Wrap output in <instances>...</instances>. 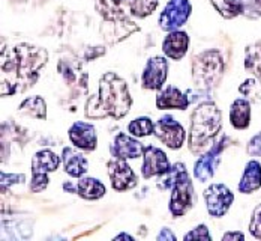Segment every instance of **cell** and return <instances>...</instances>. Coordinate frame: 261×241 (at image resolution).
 <instances>
[{
  "label": "cell",
  "instance_id": "cell-20",
  "mask_svg": "<svg viewBox=\"0 0 261 241\" xmlns=\"http://www.w3.org/2000/svg\"><path fill=\"white\" fill-rule=\"evenodd\" d=\"M230 124L236 130H246L251 125V103L237 98L230 107Z\"/></svg>",
  "mask_w": 261,
  "mask_h": 241
},
{
  "label": "cell",
  "instance_id": "cell-4",
  "mask_svg": "<svg viewBox=\"0 0 261 241\" xmlns=\"http://www.w3.org/2000/svg\"><path fill=\"white\" fill-rule=\"evenodd\" d=\"M225 71V63L219 50H206L192 59V79L200 91L218 86Z\"/></svg>",
  "mask_w": 261,
  "mask_h": 241
},
{
  "label": "cell",
  "instance_id": "cell-14",
  "mask_svg": "<svg viewBox=\"0 0 261 241\" xmlns=\"http://www.w3.org/2000/svg\"><path fill=\"white\" fill-rule=\"evenodd\" d=\"M110 152L114 159L134 160L143 156L144 145L138 140V137L132 134L119 133L114 137L113 143L110 145Z\"/></svg>",
  "mask_w": 261,
  "mask_h": 241
},
{
  "label": "cell",
  "instance_id": "cell-34",
  "mask_svg": "<svg viewBox=\"0 0 261 241\" xmlns=\"http://www.w3.org/2000/svg\"><path fill=\"white\" fill-rule=\"evenodd\" d=\"M243 3V15L248 18L261 17V0H242Z\"/></svg>",
  "mask_w": 261,
  "mask_h": 241
},
{
  "label": "cell",
  "instance_id": "cell-8",
  "mask_svg": "<svg viewBox=\"0 0 261 241\" xmlns=\"http://www.w3.org/2000/svg\"><path fill=\"white\" fill-rule=\"evenodd\" d=\"M138 30H140V26L135 25L132 20H129L128 15L104 18L101 26H99V32H101L104 41L110 46H114V44L125 41L132 33H135Z\"/></svg>",
  "mask_w": 261,
  "mask_h": 241
},
{
  "label": "cell",
  "instance_id": "cell-10",
  "mask_svg": "<svg viewBox=\"0 0 261 241\" xmlns=\"http://www.w3.org/2000/svg\"><path fill=\"white\" fill-rule=\"evenodd\" d=\"M168 77V60L164 56L147 59L141 73V87L146 91H161Z\"/></svg>",
  "mask_w": 261,
  "mask_h": 241
},
{
  "label": "cell",
  "instance_id": "cell-23",
  "mask_svg": "<svg viewBox=\"0 0 261 241\" xmlns=\"http://www.w3.org/2000/svg\"><path fill=\"white\" fill-rule=\"evenodd\" d=\"M18 113L24 115V116L35 118V119L45 121L47 119V103L39 95L29 97L18 106Z\"/></svg>",
  "mask_w": 261,
  "mask_h": 241
},
{
  "label": "cell",
  "instance_id": "cell-12",
  "mask_svg": "<svg viewBox=\"0 0 261 241\" xmlns=\"http://www.w3.org/2000/svg\"><path fill=\"white\" fill-rule=\"evenodd\" d=\"M107 169H108L111 187L116 191H126V190H130L138 184L137 175L132 170V167L126 163V160L113 157L107 163Z\"/></svg>",
  "mask_w": 261,
  "mask_h": 241
},
{
  "label": "cell",
  "instance_id": "cell-39",
  "mask_svg": "<svg viewBox=\"0 0 261 241\" xmlns=\"http://www.w3.org/2000/svg\"><path fill=\"white\" fill-rule=\"evenodd\" d=\"M234 240H245V234L240 231H228L222 235V241H234Z\"/></svg>",
  "mask_w": 261,
  "mask_h": 241
},
{
  "label": "cell",
  "instance_id": "cell-17",
  "mask_svg": "<svg viewBox=\"0 0 261 241\" xmlns=\"http://www.w3.org/2000/svg\"><path fill=\"white\" fill-rule=\"evenodd\" d=\"M191 104V100L188 98V94H183L176 86H167L161 89L156 95V107L159 110H186Z\"/></svg>",
  "mask_w": 261,
  "mask_h": 241
},
{
  "label": "cell",
  "instance_id": "cell-16",
  "mask_svg": "<svg viewBox=\"0 0 261 241\" xmlns=\"http://www.w3.org/2000/svg\"><path fill=\"white\" fill-rule=\"evenodd\" d=\"M191 39L189 35L185 30H173L168 32V35L162 41V52L164 56L171 60H182L185 54L188 53Z\"/></svg>",
  "mask_w": 261,
  "mask_h": 241
},
{
  "label": "cell",
  "instance_id": "cell-40",
  "mask_svg": "<svg viewBox=\"0 0 261 241\" xmlns=\"http://www.w3.org/2000/svg\"><path fill=\"white\" fill-rule=\"evenodd\" d=\"M113 240H129V241H134V237L129 235V234H126V232H122V234H119V235H116Z\"/></svg>",
  "mask_w": 261,
  "mask_h": 241
},
{
  "label": "cell",
  "instance_id": "cell-27",
  "mask_svg": "<svg viewBox=\"0 0 261 241\" xmlns=\"http://www.w3.org/2000/svg\"><path fill=\"white\" fill-rule=\"evenodd\" d=\"M215 11L225 20H233L239 15H243L242 0H210Z\"/></svg>",
  "mask_w": 261,
  "mask_h": 241
},
{
  "label": "cell",
  "instance_id": "cell-36",
  "mask_svg": "<svg viewBox=\"0 0 261 241\" xmlns=\"http://www.w3.org/2000/svg\"><path fill=\"white\" fill-rule=\"evenodd\" d=\"M246 152L251 157H261V132L257 133L246 145Z\"/></svg>",
  "mask_w": 261,
  "mask_h": 241
},
{
  "label": "cell",
  "instance_id": "cell-41",
  "mask_svg": "<svg viewBox=\"0 0 261 241\" xmlns=\"http://www.w3.org/2000/svg\"><path fill=\"white\" fill-rule=\"evenodd\" d=\"M63 188L68 190V191H71V193H77V187H74L71 183H65V184H63Z\"/></svg>",
  "mask_w": 261,
  "mask_h": 241
},
{
  "label": "cell",
  "instance_id": "cell-3",
  "mask_svg": "<svg viewBox=\"0 0 261 241\" xmlns=\"http://www.w3.org/2000/svg\"><path fill=\"white\" fill-rule=\"evenodd\" d=\"M98 101L107 116H111L114 119L125 118L132 106L128 83L113 71L105 73L99 79Z\"/></svg>",
  "mask_w": 261,
  "mask_h": 241
},
{
  "label": "cell",
  "instance_id": "cell-13",
  "mask_svg": "<svg viewBox=\"0 0 261 241\" xmlns=\"http://www.w3.org/2000/svg\"><path fill=\"white\" fill-rule=\"evenodd\" d=\"M171 167L167 154L153 145L144 146L143 152V164H141V177L149 180L152 177H161L168 172Z\"/></svg>",
  "mask_w": 261,
  "mask_h": 241
},
{
  "label": "cell",
  "instance_id": "cell-19",
  "mask_svg": "<svg viewBox=\"0 0 261 241\" xmlns=\"http://www.w3.org/2000/svg\"><path fill=\"white\" fill-rule=\"evenodd\" d=\"M261 188V163L258 160H249L245 166L243 175L239 181L237 190L242 194H251Z\"/></svg>",
  "mask_w": 261,
  "mask_h": 241
},
{
  "label": "cell",
  "instance_id": "cell-35",
  "mask_svg": "<svg viewBox=\"0 0 261 241\" xmlns=\"http://www.w3.org/2000/svg\"><path fill=\"white\" fill-rule=\"evenodd\" d=\"M26 183V175L24 173H5L2 172V188H8L14 184H24Z\"/></svg>",
  "mask_w": 261,
  "mask_h": 241
},
{
  "label": "cell",
  "instance_id": "cell-18",
  "mask_svg": "<svg viewBox=\"0 0 261 241\" xmlns=\"http://www.w3.org/2000/svg\"><path fill=\"white\" fill-rule=\"evenodd\" d=\"M80 151L79 148H71V146L63 148V151H62L63 169L72 178H81L89 170V161Z\"/></svg>",
  "mask_w": 261,
  "mask_h": 241
},
{
  "label": "cell",
  "instance_id": "cell-28",
  "mask_svg": "<svg viewBox=\"0 0 261 241\" xmlns=\"http://www.w3.org/2000/svg\"><path fill=\"white\" fill-rule=\"evenodd\" d=\"M245 68L261 80V39L246 47Z\"/></svg>",
  "mask_w": 261,
  "mask_h": 241
},
{
  "label": "cell",
  "instance_id": "cell-9",
  "mask_svg": "<svg viewBox=\"0 0 261 241\" xmlns=\"http://www.w3.org/2000/svg\"><path fill=\"white\" fill-rule=\"evenodd\" d=\"M204 201L207 213L215 218H221L227 214L234 202V193L225 184H212L204 190Z\"/></svg>",
  "mask_w": 261,
  "mask_h": 241
},
{
  "label": "cell",
  "instance_id": "cell-24",
  "mask_svg": "<svg viewBox=\"0 0 261 241\" xmlns=\"http://www.w3.org/2000/svg\"><path fill=\"white\" fill-rule=\"evenodd\" d=\"M188 170H186V166L183 163H174L168 172H165L164 175L159 177L156 186L159 190H171L174 187L180 180H183L185 177H188Z\"/></svg>",
  "mask_w": 261,
  "mask_h": 241
},
{
  "label": "cell",
  "instance_id": "cell-32",
  "mask_svg": "<svg viewBox=\"0 0 261 241\" xmlns=\"http://www.w3.org/2000/svg\"><path fill=\"white\" fill-rule=\"evenodd\" d=\"M183 240L188 241V240H206V241H212V235H210L209 229H207V226L204 225V223H201V225H198V226H195L192 231H189L188 234H185V237H183Z\"/></svg>",
  "mask_w": 261,
  "mask_h": 241
},
{
  "label": "cell",
  "instance_id": "cell-1",
  "mask_svg": "<svg viewBox=\"0 0 261 241\" xmlns=\"http://www.w3.org/2000/svg\"><path fill=\"white\" fill-rule=\"evenodd\" d=\"M45 49L30 44H18L9 50H2V97L23 94L33 87L39 79V71L47 65Z\"/></svg>",
  "mask_w": 261,
  "mask_h": 241
},
{
  "label": "cell",
  "instance_id": "cell-29",
  "mask_svg": "<svg viewBox=\"0 0 261 241\" xmlns=\"http://www.w3.org/2000/svg\"><path fill=\"white\" fill-rule=\"evenodd\" d=\"M153 132H155V122L149 116L135 118L128 124V133L138 137V139L147 137V136L153 134Z\"/></svg>",
  "mask_w": 261,
  "mask_h": 241
},
{
  "label": "cell",
  "instance_id": "cell-37",
  "mask_svg": "<svg viewBox=\"0 0 261 241\" xmlns=\"http://www.w3.org/2000/svg\"><path fill=\"white\" fill-rule=\"evenodd\" d=\"M105 52H107V50H105V47H102V46H99V47H93V49L87 50V53L84 54V57H86L87 60H95V59H98V57L104 56Z\"/></svg>",
  "mask_w": 261,
  "mask_h": 241
},
{
  "label": "cell",
  "instance_id": "cell-31",
  "mask_svg": "<svg viewBox=\"0 0 261 241\" xmlns=\"http://www.w3.org/2000/svg\"><path fill=\"white\" fill-rule=\"evenodd\" d=\"M86 118L89 119H102L107 118V115L104 113V110L99 106V101H98V95H92L87 103H86Z\"/></svg>",
  "mask_w": 261,
  "mask_h": 241
},
{
  "label": "cell",
  "instance_id": "cell-11",
  "mask_svg": "<svg viewBox=\"0 0 261 241\" xmlns=\"http://www.w3.org/2000/svg\"><path fill=\"white\" fill-rule=\"evenodd\" d=\"M194 184L191 177H185L174 187L171 188L170 198V213L173 217H182L194 207Z\"/></svg>",
  "mask_w": 261,
  "mask_h": 241
},
{
  "label": "cell",
  "instance_id": "cell-15",
  "mask_svg": "<svg viewBox=\"0 0 261 241\" xmlns=\"http://www.w3.org/2000/svg\"><path fill=\"white\" fill-rule=\"evenodd\" d=\"M68 136H69L71 143L81 151L92 152L98 146L96 128L89 122H83V121L74 122L71 128L68 130Z\"/></svg>",
  "mask_w": 261,
  "mask_h": 241
},
{
  "label": "cell",
  "instance_id": "cell-22",
  "mask_svg": "<svg viewBox=\"0 0 261 241\" xmlns=\"http://www.w3.org/2000/svg\"><path fill=\"white\" fill-rule=\"evenodd\" d=\"M60 161H62V157H59L51 149H41L32 159V173L33 172H45V173L56 172Z\"/></svg>",
  "mask_w": 261,
  "mask_h": 241
},
{
  "label": "cell",
  "instance_id": "cell-6",
  "mask_svg": "<svg viewBox=\"0 0 261 241\" xmlns=\"http://www.w3.org/2000/svg\"><path fill=\"white\" fill-rule=\"evenodd\" d=\"M192 14V3L189 0H170L159 15V27L165 32H173L185 26Z\"/></svg>",
  "mask_w": 261,
  "mask_h": 241
},
{
  "label": "cell",
  "instance_id": "cell-25",
  "mask_svg": "<svg viewBox=\"0 0 261 241\" xmlns=\"http://www.w3.org/2000/svg\"><path fill=\"white\" fill-rule=\"evenodd\" d=\"M93 3H95V9L102 18L129 15V12H126L123 0H93Z\"/></svg>",
  "mask_w": 261,
  "mask_h": 241
},
{
  "label": "cell",
  "instance_id": "cell-2",
  "mask_svg": "<svg viewBox=\"0 0 261 241\" xmlns=\"http://www.w3.org/2000/svg\"><path fill=\"white\" fill-rule=\"evenodd\" d=\"M222 113L213 101H203L194 108L191 116V128L188 146L192 154H201L210 142L221 133Z\"/></svg>",
  "mask_w": 261,
  "mask_h": 241
},
{
  "label": "cell",
  "instance_id": "cell-21",
  "mask_svg": "<svg viewBox=\"0 0 261 241\" xmlns=\"http://www.w3.org/2000/svg\"><path fill=\"white\" fill-rule=\"evenodd\" d=\"M105 193H107V188L98 178H92V177L80 178L79 184H77V194L80 198L86 201H98L104 198Z\"/></svg>",
  "mask_w": 261,
  "mask_h": 241
},
{
  "label": "cell",
  "instance_id": "cell-33",
  "mask_svg": "<svg viewBox=\"0 0 261 241\" xmlns=\"http://www.w3.org/2000/svg\"><path fill=\"white\" fill-rule=\"evenodd\" d=\"M249 232L254 238L261 240V204L257 205L252 211L251 222H249Z\"/></svg>",
  "mask_w": 261,
  "mask_h": 241
},
{
  "label": "cell",
  "instance_id": "cell-7",
  "mask_svg": "<svg viewBox=\"0 0 261 241\" xmlns=\"http://www.w3.org/2000/svg\"><path fill=\"white\" fill-rule=\"evenodd\" d=\"M153 134L170 149H180L186 140L183 125L171 115H164L155 122Z\"/></svg>",
  "mask_w": 261,
  "mask_h": 241
},
{
  "label": "cell",
  "instance_id": "cell-38",
  "mask_svg": "<svg viewBox=\"0 0 261 241\" xmlns=\"http://www.w3.org/2000/svg\"><path fill=\"white\" fill-rule=\"evenodd\" d=\"M176 235L171 232L170 228H162L156 235V241H176Z\"/></svg>",
  "mask_w": 261,
  "mask_h": 241
},
{
  "label": "cell",
  "instance_id": "cell-5",
  "mask_svg": "<svg viewBox=\"0 0 261 241\" xmlns=\"http://www.w3.org/2000/svg\"><path fill=\"white\" fill-rule=\"evenodd\" d=\"M231 139L228 136H222L210 149H207L194 164V178L200 183H207L213 178L219 163H221V154L225 148L231 145Z\"/></svg>",
  "mask_w": 261,
  "mask_h": 241
},
{
  "label": "cell",
  "instance_id": "cell-26",
  "mask_svg": "<svg viewBox=\"0 0 261 241\" xmlns=\"http://www.w3.org/2000/svg\"><path fill=\"white\" fill-rule=\"evenodd\" d=\"M126 11L135 18H146L156 11L159 0H123Z\"/></svg>",
  "mask_w": 261,
  "mask_h": 241
},
{
  "label": "cell",
  "instance_id": "cell-30",
  "mask_svg": "<svg viewBox=\"0 0 261 241\" xmlns=\"http://www.w3.org/2000/svg\"><path fill=\"white\" fill-rule=\"evenodd\" d=\"M48 184H50L48 173H45V172H33L32 180L29 183V190L32 193H41V191H44L45 188L48 187Z\"/></svg>",
  "mask_w": 261,
  "mask_h": 241
}]
</instances>
